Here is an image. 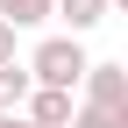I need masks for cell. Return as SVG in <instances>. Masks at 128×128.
Wrapping results in <instances>:
<instances>
[{
  "instance_id": "obj_1",
  "label": "cell",
  "mask_w": 128,
  "mask_h": 128,
  "mask_svg": "<svg viewBox=\"0 0 128 128\" xmlns=\"http://www.w3.org/2000/svg\"><path fill=\"white\" fill-rule=\"evenodd\" d=\"M86 43L78 36H50V43H36V57H28V86H64V92H78V78H86Z\"/></svg>"
},
{
  "instance_id": "obj_2",
  "label": "cell",
  "mask_w": 128,
  "mask_h": 128,
  "mask_svg": "<svg viewBox=\"0 0 128 128\" xmlns=\"http://www.w3.org/2000/svg\"><path fill=\"white\" fill-rule=\"evenodd\" d=\"M78 114V92H64V86H28V100H22V121H36V128H71Z\"/></svg>"
},
{
  "instance_id": "obj_3",
  "label": "cell",
  "mask_w": 128,
  "mask_h": 128,
  "mask_svg": "<svg viewBox=\"0 0 128 128\" xmlns=\"http://www.w3.org/2000/svg\"><path fill=\"white\" fill-rule=\"evenodd\" d=\"M86 107H107V114H128V71L121 64H86Z\"/></svg>"
},
{
  "instance_id": "obj_4",
  "label": "cell",
  "mask_w": 128,
  "mask_h": 128,
  "mask_svg": "<svg viewBox=\"0 0 128 128\" xmlns=\"http://www.w3.org/2000/svg\"><path fill=\"white\" fill-rule=\"evenodd\" d=\"M50 14H64V22H71V36H86V28L107 22V0H50Z\"/></svg>"
},
{
  "instance_id": "obj_5",
  "label": "cell",
  "mask_w": 128,
  "mask_h": 128,
  "mask_svg": "<svg viewBox=\"0 0 128 128\" xmlns=\"http://www.w3.org/2000/svg\"><path fill=\"white\" fill-rule=\"evenodd\" d=\"M28 100V64H0V114H22Z\"/></svg>"
},
{
  "instance_id": "obj_6",
  "label": "cell",
  "mask_w": 128,
  "mask_h": 128,
  "mask_svg": "<svg viewBox=\"0 0 128 128\" xmlns=\"http://www.w3.org/2000/svg\"><path fill=\"white\" fill-rule=\"evenodd\" d=\"M0 22L7 28H36V22H50V0H0Z\"/></svg>"
},
{
  "instance_id": "obj_7",
  "label": "cell",
  "mask_w": 128,
  "mask_h": 128,
  "mask_svg": "<svg viewBox=\"0 0 128 128\" xmlns=\"http://www.w3.org/2000/svg\"><path fill=\"white\" fill-rule=\"evenodd\" d=\"M71 128H128V114H107V107H86V100H78Z\"/></svg>"
},
{
  "instance_id": "obj_8",
  "label": "cell",
  "mask_w": 128,
  "mask_h": 128,
  "mask_svg": "<svg viewBox=\"0 0 128 128\" xmlns=\"http://www.w3.org/2000/svg\"><path fill=\"white\" fill-rule=\"evenodd\" d=\"M0 64H14V28L0 22Z\"/></svg>"
},
{
  "instance_id": "obj_9",
  "label": "cell",
  "mask_w": 128,
  "mask_h": 128,
  "mask_svg": "<svg viewBox=\"0 0 128 128\" xmlns=\"http://www.w3.org/2000/svg\"><path fill=\"white\" fill-rule=\"evenodd\" d=\"M0 128H22V114H0Z\"/></svg>"
},
{
  "instance_id": "obj_10",
  "label": "cell",
  "mask_w": 128,
  "mask_h": 128,
  "mask_svg": "<svg viewBox=\"0 0 128 128\" xmlns=\"http://www.w3.org/2000/svg\"><path fill=\"white\" fill-rule=\"evenodd\" d=\"M22 128H36V121H22Z\"/></svg>"
}]
</instances>
